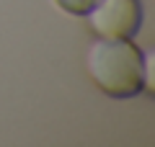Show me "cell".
Instances as JSON below:
<instances>
[{"instance_id": "cell-1", "label": "cell", "mask_w": 155, "mask_h": 147, "mask_svg": "<svg viewBox=\"0 0 155 147\" xmlns=\"http://www.w3.org/2000/svg\"><path fill=\"white\" fill-rule=\"evenodd\" d=\"M145 52L132 39H96L88 47V75L109 98H132L145 90Z\"/></svg>"}, {"instance_id": "cell-2", "label": "cell", "mask_w": 155, "mask_h": 147, "mask_svg": "<svg viewBox=\"0 0 155 147\" xmlns=\"http://www.w3.org/2000/svg\"><path fill=\"white\" fill-rule=\"evenodd\" d=\"M85 18L101 39H132L142 26V5L140 0H98Z\"/></svg>"}, {"instance_id": "cell-3", "label": "cell", "mask_w": 155, "mask_h": 147, "mask_svg": "<svg viewBox=\"0 0 155 147\" xmlns=\"http://www.w3.org/2000/svg\"><path fill=\"white\" fill-rule=\"evenodd\" d=\"M98 0H54V5L65 11L67 16H85Z\"/></svg>"}, {"instance_id": "cell-4", "label": "cell", "mask_w": 155, "mask_h": 147, "mask_svg": "<svg viewBox=\"0 0 155 147\" xmlns=\"http://www.w3.org/2000/svg\"><path fill=\"white\" fill-rule=\"evenodd\" d=\"M142 72H145V90L153 93V54L145 52L142 57Z\"/></svg>"}]
</instances>
